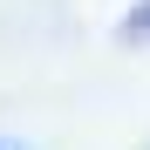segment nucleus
I'll use <instances>...</instances> for the list:
<instances>
[{
  "instance_id": "1",
  "label": "nucleus",
  "mask_w": 150,
  "mask_h": 150,
  "mask_svg": "<svg viewBox=\"0 0 150 150\" xmlns=\"http://www.w3.org/2000/svg\"><path fill=\"white\" fill-rule=\"evenodd\" d=\"M123 41H150V0H137V7L123 14Z\"/></svg>"
},
{
  "instance_id": "2",
  "label": "nucleus",
  "mask_w": 150,
  "mask_h": 150,
  "mask_svg": "<svg viewBox=\"0 0 150 150\" xmlns=\"http://www.w3.org/2000/svg\"><path fill=\"white\" fill-rule=\"evenodd\" d=\"M0 150H7V143H0Z\"/></svg>"
}]
</instances>
